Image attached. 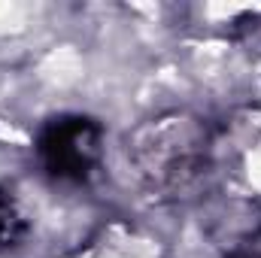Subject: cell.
<instances>
[{"instance_id":"obj_1","label":"cell","mask_w":261,"mask_h":258,"mask_svg":"<svg viewBox=\"0 0 261 258\" xmlns=\"http://www.w3.org/2000/svg\"><path fill=\"white\" fill-rule=\"evenodd\" d=\"M128 161L140 186L158 200H186L197 194L213 170V131L182 110L140 122L125 140Z\"/></svg>"},{"instance_id":"obj_2","label":"cell","mask_w":261,"mask_h":258,"mask_svg":"<svg viewBox=\"0 0 261 258\" xmlns=\"http://www.w3.org/2000/svg\"><path fill=\"white\" fill-rule=\"evenodd\" d=\"M43 170L55 183H85L103 155V131L88 116H58L37 137Z\"/></svg>"},{"instance_id":"obj_3","label":"cell","mask_w":261,"mask_h":258,"mask_svg":"<svg viewBox=\"0 0 261 258\" xmlns=\"http://www.w3.org/2000/svg\"><path fill=\"white\" fill-rule=\"evenodd\" d=\"M200 228L228 258L246 255V249L261 240V200L240 194L213 197L200 210Z\"/></svg>"},{"instance_id":"obj_4","label":"cell","mask_w":261,"mask_h":258,"mask_svg":"<svg viewBox=\"0 0 261 258\" xmlns=\"http://www.w3.org/2000/svg\"><path fill=\"white\" fill-rule=\"evenodd\" d=\"M24 237H28V219H24L15 194L0 186V255L21 246Z\"/></svg>"},{"instance_id":"obj_5","label":"cell","mask_w":261,"mask_h":258,"mask_svg":"<svg viewBox=\"0 0 261 258\" xmlns=\"http://www.w3.org/2000/svg\"><path fill=\"white\" fill-rule=\"evenodd\" d=\"M234 258H261V255H249V252H246V255H234Z\"/></svg>"}]
</instances>
